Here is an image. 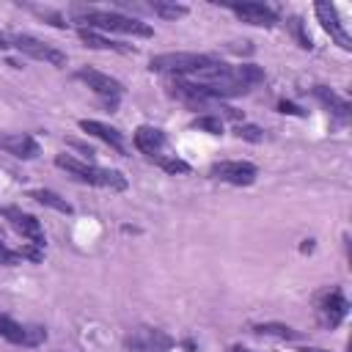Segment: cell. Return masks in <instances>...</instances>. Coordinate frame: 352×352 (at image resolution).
Here are the masks:
<instances>
[{
    "mask_svg": "<svg viewBox=\"0 0 352 352\" xmlns=\"http://www.w3.org/2000/svg\"><path fill=\"white\" fill-rule=\"evenodd\" d=\"M72 16L74 22H80L82 28L88 25V30L94 28H102V30H118V33H132V36H154L151 25H146L143 19L138 16H126V14H118V11H96V8H72Z\"/></svg>",
    "mask_w": 352,
    "mask_h": 352,
    "instance_id": "cell-1",
    "label": "cell"
},
{
    "mask_svg": "<svg viewBox=\"0 0 352 352\" xmlns=\"http://www.w3.org/2000/svg\"><path fill=\"white\" fill-rule=\"evenodd\" d=\"M55 165L69 170L74 179L80 182H88V184H96V187H107V190H126V176L121 170H110V168H96V165H88L82 160H74L69 154H58L55 157Z\"/></svg>",
    "mask_w": 352,
    "mask_h": 352,
    "instance_id": "cell-2",
    "label": "cell"
},
{
    "mask_svg": "<svg viewBox=\"0 0 352 352\" xmlns=\"http://www.w3.org/2000/svg\"><path fill=\"white\" fill-rule=\"evenodd\" d=\"M212 63H217V60L204 52H162L148 60V69L162 72V74H187L190 77V74L209 69Z\"/></svg>",
    "mask_w": 352,
    "mask_h": 352,
    "instance_id": "cell-3",
    "label": "cell"
},
{
    "mask_svg": "<svg viewBox=\"0 0 352 352\" xmlns=\"http://www.w3.org/2000/svg\"><path fill=\"white\" fill-rule=\"evenodd\" d=\"M8 41H11V47H16L19 52H25V55H30V58H36V60H44V63H50V66H66V55H63L60 50H55L52 44L36 38V36L14 33V36H8Z\"/></svg>",
    "mask_w": 352,
    "mask_h": 352,
    "instance_id": "cell-4",
    "label": "cell"
},
{
    "mask_svg": "<svg viewBox=\"0 0 352 352\" xmlns=\"http://www.w3.org/2000/svg\"><path fill=\"white\" fill-rule=\"evenodd\" d=\"M74 77L82 80L94 94H99L102 99H107L110 107H116L118 96H124V85H121V80H116V77H110V74H104V72H96V69L82 66V69L74 72Z\"/></svg>",
    "mask_w": 352,
    "mask_h": 352,
    "instance_id": "cell-5",
    "label": "cell"
},
{
    "mask_svg": "<svg viewBox=\"0 0 352 352\" xmlns=\"http://www.w3.org/2000/svg\"><path fill=\"white\" fill-rule=\"evenodd\" d=\"M256 165L253 162H242V160H226V162H214L209 168V176L220 179V182H228V184H236V187H248L256 182Z\"/></svg>",
    "mask_w": 352,
    "mask_h": 352,
    "instance_id": "cell-6",
    "label": "cell"
},
{
    "mask_svg": "<svg viewBox=\"0 0 352 352\" xmlns=\"http://www.w3.org/2000/svg\"><path fill=\"white\" fill-rule=\"evenodd\" d=\"M124 344L129 349H138V352H165L173 346V338L157 327H135L132 333H126Z\"/></svg>",
    "mask_w": 352,
    "mask_h": 352,
    "instance_id": "cell-7",
    "label": "cell"
},
{
    "mask_svg": "<svg viewBox=\"0 0 352 352\" xmlns=\"http://www.w3.org/2000/svg\"><path fill=\"white\" fill-rule=\"evenodd\" d=\"M0 214H3L25 239H30V245L44 248V228H41V223H38L33 214H28V212H22V209H16V206H0Z\"/></svg>",
    "mask_w": 352,
    "mask_h": 352,
    "instance_id": "cell-8",
    "label": "cell"
},
{
    "mask_svg": "<svg viewBox=\"0 0 352 352\" xmlns=\"http://www.w3.org/2000/svg\"><path fill=\"white\" fill-rule=\"evenodd\" d=\"M314 11H316L322 28L330 33V38H333L341 50H352V38H349V33H346V28H344V22H341L336 6H333V3H316Z\"/></svg>",
    "mask_w": 352,
    "mask_h": 352,
    "instance_id": "cell-9",
    "label": "cell"
},
{
    "mask_svg": "<svg viewBox=\"0 0 352 352\" xmlns=\"http://www.w3.org/2000/svg\"><path fill=\"white\" fill-rule=\"evenodd\" d=\"M223 6L231 8L242 22L256 25V28H272L278 22V14L264 3H223Z\"/></svg>",
    "mask_w": 352,
    "mask_h": 352,
    "instance_id": "cell-10",
    "label": "cell"
},
{
    "mask_svg": "<svg viewBox=\"0 0 352 352\" xmlns=\"http://www.w3.org/2000/svg\"><path fill=\"white\" fill-rule=\"evenodd\" d=\"M346 311H349V302H346V297H344V292H341V289H330V292L322 297V302H319L322 324H327L330 330H333V327H338V324L344 322Z\"/></svg>",
    "mask_w": 352,
    "mask_h": 352,
    "instance_id": "cell-11",
    "label": "cell"
},
{
    "mask_svg": "<svg viewBox=\"0 0 352 352\" xmlns=\"http://www.w3.org/2000/svg\"><path fill=\"white\" fill-rule=\"evenodd\" d=\"M0 148H3L6 154H11V157H19V160H36V157L41 154L36 138L22 135V132H16V135H3V138H0Z\"/></svg>",
    "mask_w": 352,
    "mask_h": 352,
    "instance_id": "cell-12",
    "label": "cell"
},
{
    "mask_svg": "<svg viewBox=\"0 0 352 352\" xmlns=\"http://www.w3.org/2000/svg\"><path fill=\"white\" fill-rule=\"evenodd\" d=\"M80 129L88 132V135H94V138H99L102 143H107L116 154H126L124 138H121L118 129H113V126H107V124H102V121H94V118H82V121H80Z\"/></svg>",
    "mask_w": 352,
    "mask_h": 352,
    "instance_id": "cell-13",
    "label": "cell"
},
{
    "mask_svg": "<svg viewBox=\"0 0 352 352\" xmlns=\"http://www.w3.org/2000/svg\"><path fill=\"white\" fill-rule=\"evenodd\" d=\"M132 140H135L138 151H143L148 160H154V157H160V151L165 146V132L157 126H138Z\"/></svg>",
    "mask_w": 352,
    "mask_h": 352,
    "instance_id": "cell-14",
    "label": "cell"
},
{
    "mask_svg": "<svg viewBox=\"0 0 352 352\" xmlns=\"http://www.w3.org/2000/svg\"><path fill=\"white\" fill-rule=\"evenodd\" d=\"M170 94H173V96H179L182 102L192 104V107H198V104H206V102H209V94H206V88H204L201 82L182 80V77H179V80H173Z\"/></svg>",
    "mask_w": 352,
    "mask_h": 352,
    "instance_id": "cell-15",
    "label": "cell"
},
{
    "mask_svg": "<svg viewBox=\"0 0 352 352\" xmlns=\"http://www.w3.org/2000/svg\"><path fill=\"white\" fill-rule=\"evenodd\" d=\"M314 96H316L324 107H330V113H333L338 121H349V102H346L344 96H338L333 88L316 85V88H314Z\"/></svg>",
    "mask_w": 352,
    "mask_h": 352,
    "instance_id": "cell-16",
    "label": "cell"
},
{
    "mask_svg": "<svg viewBox=\"0 0 352 352\" xmlns=\"http://www.w3.org/2000/svg\"><path fill=\"white\" fill-rule=\"evenodd\" d=\"M253 333L261 336V338H278V341H292V338L300 336L294 327L280 324V322H261V324H253Z\"/></svg>",
    "mask_w": 352,
    "mask_h": 352,
    "instance_id": "cell-17",
    "label": "cell"
},
{
    "mask_svg": "<svg viewBox=\"0 0 352 352\" xmlns=\"http://www.w3.org/2000/svg\"><path fill=\"white\" fill-rule=\"evenodd\" d=\"M80 38L85 47H94V50H113V52H129L126 44L121 41H110L107 36H99L96 30H88V28H80Z\"/></svg>",
    "mask_w": 352,
    "mask_h": 352,
    "instance_id": "cell-18",
    "label": "cell"
},
{
    "mask_svg": "<svg viewBox=\"0 0 352 352\" xmlns=\"http://www.w3.org/2000/svg\"><path fill=\"white\" fill-rule=\"evenodd\" d=\"M30 198L38 201L41 206H50V209H55V212L72 214V204H69L66 198H60L58 192H52V190H30Z\"/></svg>",
    "mask_w": 352,
    "mask_h": 352,
    "instance_id": "cell-19",
    "label": "cell"
},
{
    "mask_svg": "<svg viewBox=\"0 0 352 352\" xmlns=\"http://www.w3.org/2000/svg\"><path fill=\"white\" fill-rule=\"evenodd\" d=\"M0 336H3L6 341H11V344H22V346H25V324L14 322V319L6 316V314H0Z\"/></svg>",
    "mask_w": 352,
    "mask_h": 352,
    "instance_id": "cell-20",
    "label": "cell"
},
{
    "mask_svg": "<svg viewBox=\"0 0 352 352\" xmlns=\"http://www.w3.org/2000/svg\"><path fill=\"white\" fill-rule=\"evenodd\" d=\"M157 16H162V19H182V16H187V6H182V3H165V0H157V3H151L148 6Z\"/></svg>",
    "mask_w": 352,
    "mask_h": 352,
    "instance_id": "cell-21",
    "label": "cell"
},
{
    "mask_svg": "<svg viewBox=\"0 0 352 352\" xmlns=\"http://www.w3.org/2000/svg\"><path fill=\"white\" fill-rule=\"evenodd\" d=\"M192 129H201L209 135H223V121H220V116H198L192 121Z\"/></svg>",
    "mask_w": 352,
    "mask_h": 352,
    "instance_id": "cell-22",
    "label": "cell"
},
{
    "mask_svg": "<svg viewBox=\"0 0 352 352\" xmlns=\"http://www.w3.org/2000/svg\"><path fill=\"white\" fill-rule=\"evenodd\" d=\"M154 162L162 168V170H168V173H190V165L184 162V160H179V157H154Z\"/></svg>",
    "mask_w": 352,
    "mask_h": 352,
    "instance_id": "cell-23",
    "label": "cell"
},
{
    "mask_svg": "<svg viewBox=\"0 0 352 352\" xmlns=\"http://www.w3.org/2000/svg\"><path fill=\"white\" fill-rule=\"evenodd\" d=\"M286 25L292 28V33H294V38L300 41V47H302V50H311V47H314V44H311V36L305 33V28H302V19H300V16H292Z\"/></svg>",
    "mask_w": 352,
    "mask_h": 352,
    "instance_id": "cell-24",
    "label": "cell"
},
{
    "mask_svg": "<svg viewBox=\"0 0 352 352\" xmlns=\"http://www.w3.org/2000/svg\"><path fill=\"white\" fill-rule=\"evenodd\" d=\"M234 132H236V138H242V140H250V143H258V140L264 138V132H261L256 124H239Z\"/></svg>",
    "mask_w": 352,
    "mask_h": 352,
    "instance_id": "cell-25",
    "label": "cell"
},
{
    "mask_svg": "<svg viewBox=\"0 0 352 352\" xmlns=\"http://www.w3.org/2000/svg\"><path fill=\"white\" fill-rule=\"evenodd\" d=\"M44 338H47L44 327H38V324H30V327H25V346H36V344H41Z\"/></svg>",
    "mask_w": 352,
    "mask_h": 352,
    "instance_id": "cell-26",
    "label": "cell"
},
{
    "mask_svg": "<svg viewBox=\"0 0 352 352\" xmlns=\"http://www.w3.org/2000/svg\"><path fill=\"white\" fill-rule=\"evenodd\" d=\"M22 261V256L16 253V250H8L6 245H0V264H6V267H16Z\"/></svg>",
    "mask_w": 352,
    "mask_h": 352,
    "instance_id": "cell-27",
    "label": "cell"
},
{
    "mask_svg": "<svg viewBox=\"0 0 352 352\" xmlns=\"http://www.w3.org/2000/svg\"><path fill=\"white\" fill-rule=\"evenodd\" d=\"M16 253H19L22 258H30V261H41V250H38V245H22Z\"/></svg>",
    "mask_w": 352,
    "mask_h": 352,
    "instance_id": "cell-28",
    "label": "cell"
},
{
    "mask_svg": "<svg viewBox=\"0 0 352 352\" xmlns=\"http://www.w3.org/2000/svg\"><path fill=\"white\" fill-rule=\"evenodd\" d=\"M278 110H280V113H289V116H305V110H300L294 102H286V99L278 102Z\"/></svg>",
    "mask_w": 352,
    "mask_h": 352,
    "instance_id": "cell-29",
    "label": "cell"
},
{
    "mask_svg": "<svg viewBox=\"0 0 352 352\" xmlns=\"http://www.w3.org/2000/svg\"><path fill=\"white\" fill-rule=\"evenodd\" d=\"M223 110V116H228V118H239V110H234V107H220Z\"/></svg>",
    "mask_w": 352,
    "mask_h": 352,
    "instance_id": "cell-30",
    "label": "cell"
},
{
    "mask_svg": "<svg viewBox=\"0 0 352 352\" xmlns=\"http://www.w3.org/2000/svg\"><path fill=\"white\" fill-rule=\"evenodd\" d=\"M8 47H11V41H8V36L0 30V50H8Z\"/></svg>",
    "mask_w": 352,
    "mask_h": 352,
    "instance_id": "cell-31",
    "label": "cell"
},
{
    "mask_svg": "<svg viewBox=\"0 0 352 352\" xmlns=\"http://www.w3.org/2000/svg\"><path fill=\"white\" fill-rule=\"evenodd\" d=\"M297 352H330V349H319V346H302V349H297Z\"/></svg>",
    "mask_w": 352,
    "mask_h": 352,
    "instance_id": "cell-32",
    "label": "cell"
},
{
    "mask_svg": "<svg viewBox=\"0 0 352 352\" xmlns=\"http://www.w3.org/2000/svg\"><path fill=\"white\" fill-rule=\"evenodd\" d=\"M234 352H250V349H245V346H234Z\"/></svg>",
    "mask_w": 352,
    "mask_h": 352,
    "instance_id": "cell-33",
    "label": "cell"
},
{
    "mask_svg": "<svg viewBox=\"0 0 352 352\" xmlns=\"http://www.w3.org/2000/svg\"><path fill=\"white\" fill-rule=\"evenodd\" d=\"M0 245H3V239H0Z\"/></svg>",
    "mask_w": 352,
    "mask_h": 352,
    "instance_id": "cell-34",
    "label": "cell"
}]
</instances>
